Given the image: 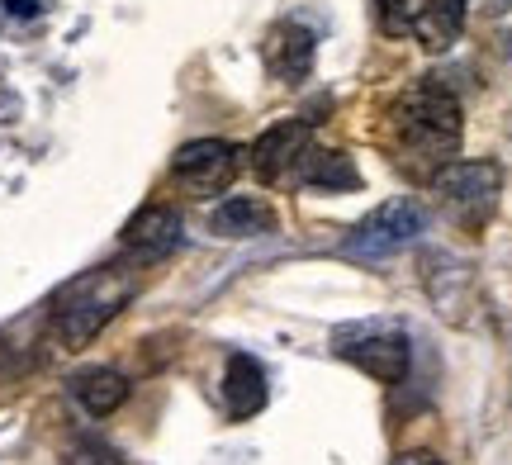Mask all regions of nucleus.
Instances as JSON below:
<instances>
[{"label": "nucleus", "mask_w": 512, "mask_h": 465, "mask_svg": "<svg viewBox=\"0 0 512 465\" xmlns=\"http://www.w3.org/2000/svg\"><path fill=\"white\" fill-rule=\"evenodd\" d=\"M138 290V276L124 271V266H100V271H86L76 276L72 285H62L53 299V314H48V337H53L62 352H81L91 347L100 328H110L119 309Z\"/></svg>", "instance_id": "f257e3e1"}, {"label": "nucleus", "mask_w": 512, "mask_h": 465, "mask_svg": "<svg viewBox=\"0 0 512 465\" xmlns=\"http://www.w3.org/2000/svg\"><path fill=\"white\" fill-rule=\"evenodd\" d=\"M389 124H394V138L408 157H422V162H437L446 167L456 157L460 138H465V114H460V100L441 81L422 76L408 91L394 100L389 110Z\"/></svg>", "instance_id": "f03ea898"}, {"label": "nucleus", "mask_w": 512, "mask_h": 465, "mask_svg": "<svg viewBox=\"0 0 512 465\" xmlns=\"http://www.w3.org/2000/svg\"><path fill=\"white\" fill-rule=\"evenodd\" d=\"M422 228H427V209H422L418 200H408V195H399V200H384V205H375L366 219L347 233V242H342V257H351V261L394 257L399 247H408V242L418 238Z\"/></svg>", "instance_id": "7ed1b4c3"}, {"label": "nucleus", "mask_w": 512, "mask_h": 465, "mask_svg": "<svg viewBox=\"0 0 512 465\" xmlns=\"http://www.w3.org/2000/svg\"><path fill=\"white\" fill-rule=\"evenodd\" d=\"M337 352L347 356L356 371H366L380 385H399L408 366H413V347L394 323H366V328H342L337 333Z\"/></svg>", "instance_id": "20e7f679"}, {"label": "nucleus", "mask_w": 512, "mask_h": 465, "mask_svg": "<svg viewBox=\"0 0 512 465\" xmlns=\"http://www.w3.org/2000/svg\"><path fill=\"white\" fill-rule=\"evenodd\" d=\"M432 190L465 219H484L498 205L503 190V167L498 162H446L432 171Z\"/></svg>", "instance_id": "39448f33"}, {"label": "nucleus", "mask_w": 512, "mask_h": 465, "mask_svg": "<svg viewBox=\"0 0 512 465\" xmlns=\"http://www.w3.org/2000/svg\"><path fill=\"white\" fill-rule=\"evenodd\" d=\"M238 167H242V148L228 143V138H195V143L176 148V157H171V176L185 190H195V195L223 190L238 176Z\"/></svg>", "instance_id": "423d86ee"}, {"label": "nucleus", "mask_w": 512, "mask_h": 465, "mask_svg": "<svg viewBox=\"0 0 512 465\" xmlns=\"http://www.w3.org/2000/svg\"><path fill=\"white\" fill-rule=\"evenodd\" d=\"M309 133H313V119H280L271 129L261 133L252 143V171L261 181H280V176H294L304 152H309Z\"/></svg>", "instance_id": "0eeeda50"}, {"label": "nucleus", "mask_w": 512, "mask_h": 465, "mask_svg": "<svg viewBox=\"0 0 512 465\" xmlns=\"http://www.w3.org/2000/svg\"><path fill=\"white\" fill-rule=\"evenodd\" d=\"M422 280H427V295L437 304V314H446L451 323H470L465 309H475V271L465 261H456L451 252H427Z\"/></svg>", "instance_id": "6e6552de"}, {"label": "nucleus", "mask_w": 512, "mask_h": 465, "mask_svg": "<svg viewBox=\"0 0 512 465\" xmlns=\"http://www.w3.org/2000/svg\"><path fill=\"white\" fill-rule=\"evenodd\" d=\"M181 238H185V224H181V214H176L171 205H143L124 224V247L138 261L171 257V252L181 247Z\"/></svg>", "instance_id": "1a4fd4ad"}, {"label": "nucleus", "mask_w": 512, "mask_h": 465, "mask_svg": "<svg viewBox=\"0 0 512 465\" xmlns=\"http://www.w3.org/2000/svg\"><path fill=\"white\" fill-rule=\"evenodd\" d=\"M266 371H261V361L247 352H233L228 356V366H223V404H228V418L242 423V418H252V413L266 409Z\"/></svg>", "instance_id": "9d476101"}, {"label": "nucleus", "mask_w": 512, "mask_h": 465, "mask_svg": "<svg viewBox=\"0 0 512 465\" xmlns=\"http://www.w3.org/2000/svg\"><path fill=\"white\" fill-rule=\"evenodd\" d=\"M465 15H470V0H427L418 15H408V34L418 38L427 53H446L465 34Z\"/></svg>", "instance_id": "9b49d317"}, {"label": "nucleus", "mask_w": 512, "mask_h": 465, "mask_svg": "<svg viewBox=\"0 0 512 465\" xmlns=\"http://www.w3.org/2000/svg\"><path fill=\"white\" fill-rule=\"evenodd\" d=\"M266 67H271L275 81L285 86H299L304 76L313 72V34H304L299 24H275L266 34Z\"/></svg>", "instance_id": "f8f14e48"}, {"label": "nucleus", "mask_w": 512, "mask_h": 465, "mask_svg": "<svg viewBox=\"0 0 512 465\" xmlns=\"http://www.w3.org/2000/svg\"><path fill=\"white\" fill-rule=\"evenodd\" d=\"M67 390H72V399L91 413V418H110L114 409H124L128 380H124V371H114V366H86V371H76L72 380H67Z\"/></svg>", "instance_id": "ddd939ff"}, {"label": "nucleus", "mask_w": 512, "mask_h": 465, "mask_svg": "<svg viewBox=\"0 0 512 465\" xmlns=\"http://www.w3.org/2000/svg\"><path fill=\"white\" fill-rule=\"evenodd\" d=\"M271 228H275L271 205L256 200V195H228L223 205L209 209V233H219V238H261Z\"/></svg>", "instance_id": "4468645a"}, {"label": "nucleus", "mask_w": 512, "mask_h": 465, "mask_svg": "<svg viewBox=\"0 0 512 465\" xmlns=\"http://www.w3.org/2000/svg\"><path fill=\"white\" fill-rule=\"evenodd\" d=\"M294 181L309 190H328V195H342V190H356L361 186V171L351 162L347 152H304V162L294 171Z\"/></svg>", "instance_id": "2eb2a0df"}, {"label": "nucleus", "mask_w": 512, "mask_h": 465, "mask_svg": "<svg viewBox=\"0 0 512 465\" xmlns=\"http://www.w3.org/2000/svg\"><path fill=\"white\" fill-rule=\"evenodd\" d=\"M62 465H128L124 451L100 442V437H76L72 447L62 451Z\"/></svg>", "instance_id": "dca6fc26"}, {"label": "nucleus", "mask_w": 512, "mask_h": 465, "mask_svg": "<svg viewBox=\"0 0 512 465\" xmlns=\"http://www.w3.org/2000/svg\"><path fill=\"white\" fill-rule=\"evenodd\" d=\"M408 5L413 0H375V19H380L384 34H403L408 29Z\"/></svg>", "instance_id": "f3484780"}, {"label": "nucleus", "mask_w": 512, "mask_h": 465, "mask_svg": "<svg viewBox=\"0 0 512 465\" xmlns=\"http://www.w3.org/2000/svg\"><path fill=\"white\" fill-rule=\"evenodd\" d=\"M394 465H446V461H441V456H437V451H399V456H394Z\"/></svg>", "instance_id": "a211bd4d"}, {"label": "nucleus", "mask_w": 512, "mask_h": 465, "mask_svg": "<svg viewBox=\"0 0 512 465\" xmlns=\"http://www.w3.org/2000/svg\"><path fill=\"white\" fill-rule=\"evenodd\" d=\"M5 10H10V15H38L43 0H5Z\"/></svg>", "instance_id": "6ab92c4d"}, {"label": "nucleus", "mask_w": 512, "mask_h": 465, "mask_svg": "<svg viewBox=\"0 0 512 465\" xmlns=\"http://www.w3.org/2000/svg\"><path fill=\"white\" fill-rule=\"evenodd\" d=\"M512 0H489V15H508Z\"/></svg>", "instance_id": "aec40b11"}]
</instances>
